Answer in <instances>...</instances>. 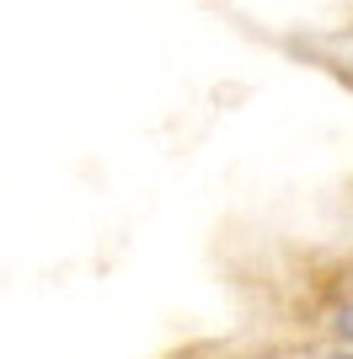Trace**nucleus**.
<instances>
[{
  "instance_id": "f257e3e1",
  "label": "nucleus",
  "mask_w": 353,
  "mask_h": 359,
  "mask_svg": "<svg viewBox=\"0 0 353 359\" xmlns=\"http://www.w3.org/2000/svg\"><path fill=\"white\" fill-rule=\"evenodd\" d=\"M321 332H326V344H342V348H353V290L326 311V322H321Z\"/></svg>"
}]
</instances>
